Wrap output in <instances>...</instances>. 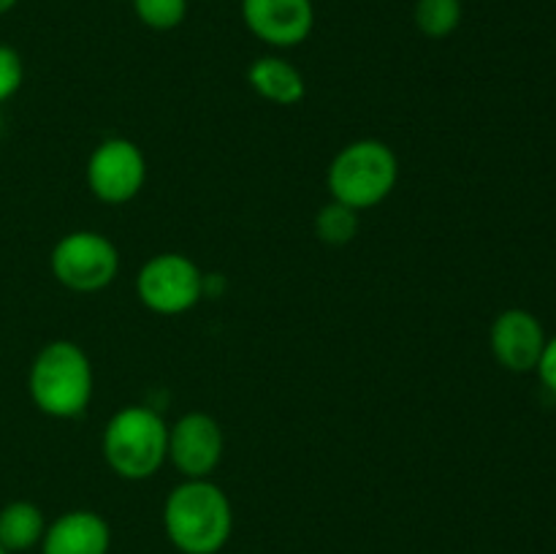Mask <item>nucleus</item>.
<instances>
[{
  "instance_id": "obj_14",
  "label": "nucleus",
  "mask_w": 556,
  "mask_h": 554,
  "mask_svg": "<svg viewBox=\"0 0 556 554\" xmlns=\"http://www.w3.org/2000/svg\"><path fill=\"white\" fill-rule=\"evenodd\" d=\"M413 20L427 38H448L462 25V0H416Z\"/></svg>"
},
{
  "instance_id": "obj_18",
  "label": "nucleus",
  "mask_w": 556,
  "mask_h": 554,
  "mask_svg": "<svg viewBox=\"0 0 556 554\" xmlns=\"http://www.w3.org/2000/svg\"><path fill=\"white\" fill-rule=\"evenodd\" d=\"M535 373L541 375L543 386H546L548 391H554V394H556V335L548 337V340H546V348H543L541 362H538Z\"/></svg>"
},
{
  "instance_id": "obj_19",
  "label": "nucleus",
  "mask_w": 556,
  "mask_h": 554,
  "mask_svg": "<svg viewBox=\"0 0 556 554\" xmlns=\"http://www.w3.org/2000/svg\"><path fill=\"white\" fill-rule=\"evenodd\" d=\"M16 3H20V0H0V16H3V14H9V11L14 9Z\"/></svg>"
},
{
  "instance_id": "obj_5",
  "label": "nucleus",
  "mask_w": 556,
  "mask_h": 554,
  "mask_svg": "<svg viewBox=\"0 0 556 554\" xmlns=\"http://www.w3.org/2000/svg\"><path fill=\"white\" fill-rule=\"evenodd\" d=\"M49 266L60 286L76 293H96L112 286L119 272V253L98 231H71L60 239L49 255Z\"/></svg>"
},
{
  "instance_id": "obj_10",
  "label": "nucleus",
  "mask_w": 556,
  "mask_h": 554,
  "mask_svg": "<svg viewBox=\"0 0 556 554\" xmlns=\"http://www.w3.org/2000/svg\"><path fill=\"white\" fill-rule=\"evenodd\" d=\"M546 340L548 337L541 320L530 310L521 307L500 313L492 324V335H489L494 358L510 373H532L541 362Z\"/></svg>"
},
{
  "instance_id": "obj_6",
  "label": "nucleus",
  "mask_w": 556,
  "mask_h": 554,
  "mask_svg": "<svg viewBox=\"0 0 556 554\" xmlns=\"http://www.w3.org/2000/svg\"><path fill=\"white\" fill-rule=\"evenodd\" d=\"M141 304L157 315L188 313L204 293V275L182 253H157L136 275Z\"/></svg>"
},
{
  "instance_id": "obj_11",
  "label": "nucleus",
  "mask_w": 556,
  "mask_h": 554,
  "mask_svg": "<svg viewBox=\"0 0 556 554\" xmlns=\"http://www.w3.org/2000/svg\"><path fill=\"white\" fill-rule=\"evenodd\" d=\"M38 546L41 554H109L112 527L98 511H65L49 521Z\"/></svg>"
},
{
  "instance_id": "obj_12",
  "label": "nucleus",
  "mask_w": 556,
  "mask_h": 554,
  "mask_svg": "<svg viewBox=\"0 0 556 554\" xmlns=\"http://www.w3.org/2000/svg\"><path fill=\"white\" fill-rule=\"evenodd\" d=\"M248 81L264 101L277 103V106H293L307 92L302 71L275 54L255 60L248 68Z\"/></svg>"
},
{
  "instance_id": "obj_16",
  "label": "nucleus",
  "mask_w": 556,
  "mask_h": 554,
  "mask_svg": "<svg viewBox=\"0 0 556 554\" xmlns=\"http://www.w3.org/2000/svg\"><path fill=\"white\" fill-rule=\"evenodd\" d=\"M134 11L150 30H174L188 16V0H134Z\"/></svg>"
},
{
  "instance_id": "obj_1",
  "label": "nucleus",
  "mask_w": 556,
  "mask_h": 554,
  "mask_svg": "<svg viewBox=\"0 0 556 554\" xmlns=\"http://www.w3.org/2000/svg\"><path fill=\"white\" fill-rule=\"evenodd\" d=\"M163 530L179 554H217L233 532L231 500L210 478H185L163 503Z\"/></svg>"
},
{
  "instance_id": "obj_7",
  "label": "nucleus",
  "mask_w": 556,
  "mask_h": 554,
  "mask_svg": "<svg viewBox=\"0 0 556 554\" xmlns=\"http://www.w3.org/2000/svg\"><path fill=\"white\" fill-rule=\"evenodd\" d=\"M144 182V152L130 139L101 141L87 161V185L103 204H125L136 199Z\"/></svg>"
},
{
  "instance_id": "obj_9",
  "label": "nucleus",
  "mask_w": 556,
  "mask_h": 554,
  "mask_svg": "<svg viewBox=\"0 0 556 554\" xmlns=\"http://www.w3.org/2000/svg\"><path fill=\"white\" fill-rule=\"evenodd\" d=\"M244 27L275 49L299 47L315 25L313 0H242Z\"/></svg>"
},
{
  "instance_id": "obj_20",
  "label": "nucleus",
  "mask_w": 556,
  "mask_h": 554,
  "mask_svg": "<svg viewBox=\"0 0 556 554\" xmlns=\"http://www.w3.org/2000/svg\"><path fill=\"white\" fill-rule=\"evenodd\" d=\"M0 554H9V552H5V549H3V546H0Z\"/></svg>"
},
{
  "instance_id": "obj_3",
  "label": "nucleus",
  "mask_w": 556,
  "mask_h": 554,
  "mask_svg": "<svg viewBox=\"0 0 556 554\" xmlns=\"http://www.w3.org/2000/svg\"><path fill=\"white\" fill-rule=\"evenodd\" d=\"M101 449L114 476L144 481L168 459V427L152 407L128 405L109 418Z\"/></svg>"
},
{
  "instance_id": "obj_13",
  "label": "nucleus",
  "mask_w": 556,
  "mask_h": 554,
  "mask_svg": "<svg viewBox=\"0 0 556 554\" xmlns=\"http://www.w3.org/2000/svg\"><path fill=\"white\" fill-rule=\"evenodd\" d=\"M47 530L43 511L30 500H14L0 508V546L9 554L30 552Z\"/></svg>"
},
{
  "instance_id": "obj_21",
  "label": "nucleus",
  "mask_w": 556,
  "mask_h": 554,
  "mask_svg": "<svg viewBox=\"0 0 556 554\" xmlns=\"http://www.w3.org/2000/svg\"><path fill=\"white\" fill-rule=\"evenodd\" d=\"M0 128H3V117H0Z\"/></svg>"
},
{
  "instance_id": "obj_8",
  "label": "nucleus",
  "mask_w": 556,
  "mask_h": 554,
  "mask_svg": "<svg viewBox=\"0 0 556 554\" xmlns=\"http://www.w3.org/2000/svg\"><path fill=\"white\" fill-rule=\"evenodd\" d=\"M223 429L210 413H185L168 429V459L185 478H210L223 459Z\"/></svg>"
},
{
  "instance_id": "obj_15",
  "label": "nucleus",
  "mask_w": 556,
  "mask_h": 554,
  "mask_svg": "<svg viewBox=\"0 0 556 554\" xmlns=\"http://www.w3.org/2000/svg\"><path fill=\"white\" fill-rule=\"evenodd\" d=\"M315 234L329 244H348L358 234V212L331 201L315 215Z\"/></svg>"
},
{
  "instance_id": "obj_17",
  "label": "nucleus",
  "mask_w": 556,
  "mask_h": 554,
  "mask_svg": "<svg viewBox=\"0 0 556 554\" xmlns=\"http://www.w3.org/2000/svg\"><path fill=\"white\" fill-rule=\"evenodd\" d=\"M22 79H25L22 58L16 54V49L0 43V103L9 101V98L20 90Z\"/></svg>"
},
{
  "instance_id": "obj_4",
  "label": "nucleus",
  "mask_w": 556,
  "mask_h": 554,
  "mask_svg": "<svg viewBox=\"0 0 556 554\" xmlns=\"http://www.w3.org/2000/svg\"><path fill=\"white\" fill-rule=\"evenodd\" d=\"M400 177V161L386 141L358 139L342 147L329 166L331 201L351 210H372L386 201Z\"/></svg>"
},
{
  "instance_id": "obj_2",
  "label": "nucleus",
  "mask_w": 556,
  "mask_h": 554,
  "mask_svg": "<svg viewBox=\"0 0 556 554\" xmlns=\"http://www.w3.org/2000/svg\"><path fill=\"white\" fill-rule=\"evenodd\" d=\"M33 405L52 418H76L92 400V364L71 340L47 342L27 373Z\"/></svg>"
}]
</instances>
